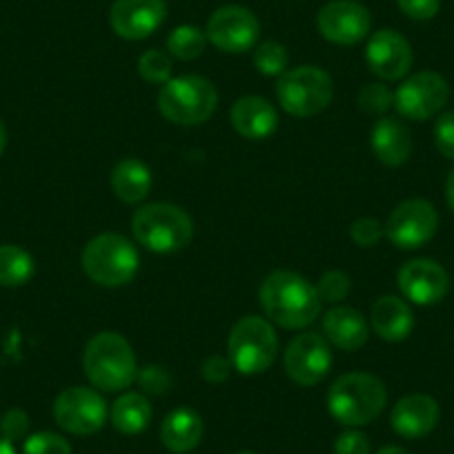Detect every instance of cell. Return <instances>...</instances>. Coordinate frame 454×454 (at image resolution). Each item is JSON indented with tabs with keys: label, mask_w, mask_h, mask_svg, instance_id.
Wrapping results in <instances>:
<instances>
[{
	"label": "cell",
	"mask_w": 454,
	"mask_h": 454,
	"mask_svg": "<svg viewBox=\"0 0 454 454\" xmlns=\"http://www.w3.org/2000/svg\"><path fill=\"white\" fill-rule=\"evenodd\" d=\"M0 454H16L14 443L7 439H3V436H0Z\"/></svg>",
	"instance_id": "42"
},
{
	"label": "cell",
	"mask_w": 454,
	"mask_h": 454,
	"mask_svg": "<svg viewBox=\"0 0 454 454\" xmlns=\"http://www.w3.org/2000/svg\"><path fill=\"white\" fill-rule=\"evenodd\" d=\"M23 454H72V445L56 432H36L25 439Z\"/></svg>",
	"instance_id": "32"
},
{
	"label": "cell",
	"mask_w": 454,
	"mask_h": 454,
	"mask_svg": "<svg viewBox=\"0 0 454 454\" xmlns=\"http://www.w3.org/2000/svg\"><path fill=\"white\" fill-rule=\"evenodd\" d=\"M232 125L247 141H265L278 128V114L261 96H243L232 105Z\"/></svg>",
	"instance_id": "20"
},
{
	"label": "cell",
	"mask_w": 454,
	"mask_h": 454,
	"mask_svg": "<svg viewBox=\"0 0 454 454\" xmlns=\"http://www.w3.org/2000/svg\"><path fill=\"white\" fill-rule=\"evenodd\" d=\"M230 361L241 374H261L272 368L278 355L277 330L268 318L246 317L227 340Z\"/></svg>",
	"instance_id": "7"
},
{
	"label": "cell",
	"mask_w": 454,
	"mask_h": 454,
	"mask_svg": "<svg viewBox=\"0 0 454 454\" xmlns=\"http://www.w3.org/2000/svg\"><path fill=\"white\" fill-rule=\"evenodd\" d=\"M441 419L436 399L430 395H408L392 408V430L403 439H421L430 434Z\"/></svg>",
	"instance_id": "18"
},
{
	"label": "cell",
	"mask_w": 454,
	"mask_h": 454,
	"mask_svg": "<svg viewBox=\"0 0 454 454\" xmlns=\"http://www.w3.org/2000/svg\"><path fill=\"white\" fill-rule=\"evenodd\" d=\"M399 290L410 303L436 305L450 290V277L441 263L432 259H414L399 270Z\"/></svg>",
	"instance_id": "16"
},
{
	"label": "cell",
	"mask_w": 454,
	"mask_h": 454,
	"mask_svg": "<svg viewBox=\"0 0 454 454\" xmlns=\"http://www.w3.org/2000/svg\"><path fill=\"white\" fill-rule=\"evenodd\" d=\"M399 10L412 20H432L441 10V0H396Z\"/></svg>",
	"instance_id": "37"
},
{
	"label": "cell",
	"mask_w": 454,
	"mask_h": 454,
	"mask_svg": "<svg viewBox=\"0 0 454 454\" xmlns=\"http://www.w3.org/2000/svg\"><path fill=\"white\" fill-rule=\"evenodd\" d=\"M239 454H256V452H239Z\"/></svg>",
	"instance_id": "44"
},
{
	"label": "cell",
	"mask_w": 454,
	"mask_h": 454,
	"mask_svg": "<svg viewBox=\"0 0 454 454\" xmlns=\"http://www.w3.org/2000/svg\"><path fill=\"white\" fill-rule=\"evenodd\" d=\"M370 439L359 430H346L334 441V454H370Z\"/></svg>",
	"instance_id": "36"
},
{
	"label": "cell",
	"mask_w": 454,
	"mask_h": 454,
	"mask_svg": "<svg viewBox=\"0 0 454 454\" xmlns=\"http://www.w3.org/2000/svg\"><path fill=\"white\" fill-rule=\"evenodd\" d=\"M34 277V256L19 246H0V286L19 287Z\"/></svg>",
	"instance_id": "26"
},
{
	"label": "cell",
	"mask_w": 454,
	"mask_h": 454,
	"mask_svg": "<svg viewBox=\"0 0 454 454\" xmlns=\"http://www.w3.org/2000/svg\"><path fill=\"white\" fill-rule=\"evenodd\" d=\"M138 381H141L143 390L152 392V395H160V392H165V387L169 386V377L165 374V370L154 368V365H150V368H145L143 372H138Z\"/></svg>",
	"instance_id": "39"
},
{
	"label": "cell",
	"mask_w": 454,
	"mask_h": 454,
	"mask_svg": "<svg viewBox=\"0 0 454 454\" xmlns=\"http://www.w3.org/2000/svg\"><path fill=\"white\" fill-rule=\"evenodd\" d=\"M112 190L123 203H141L152 190L150 168L138 159H123L112 169Z\"/></svg>",
	"instance_id": "24"
},
{
	"label": "cell",
	"mask_w": 454,
	"mask_h": 454,
	"mask_svg": "<svg viewBox=\"0 0 454 454\" xmlns=\"http://www.w3.org/2000/svg\"><path fill=\"white\" fill-rule=\"evenodd\" d=\"M448 98L450 85L441 74L419 72L395 91V107L403 119L427 121L445 107Z\"/></svg>",
	"instance_id": "12"
},
{
	"label": "cell",
	"mask_w": 454,
	"mask_h": 454,
	"mask_svg": "<svg viewBox=\"0 0 454 454\" xmlns=\"http://www.w3.org/2000/svg\"><path fill=\"white\" fill-rule=\"evenodd\" d=\"M386 237L399 250H417L436 234L439 214L430 200L410 199L396 205L387 216Z\"/></svg>",
	"instance_id": "9"
},
{
	"label": "cell",
	"mask_w": 454,
	"mask_h": 454,
	"mask_svg": "<svg viewBox=\"0 0 454 454\" xmlns=\"http://www.w3.org/2000/svg\"><path fill=\"white\" fill-rule=\"evenodd\" d=\"M203 419L196 410L178 408L160 423V441L174 454H187L203 439Z\"/></svg>",
	"instance_id": "23"
},
{
	"label": "cell",
	"mask_w": 454,
	"mask_h": 454,
	"mask_svg": "<svg viewBox=\"0 0 454 454\" xmlns=\"http://www.w3.org/2000/svg\"><path fill=\"white\" fill-rule=\"evenodd\" d=\"M370 323H372V330L379 339L399 343L412 334L414 314L403 299L387 294L374 301Z\"/></svg>",
	"instance_id": "21"
},
{
	"label": "cell",
	"mask_w": 454,
	"mask_h": 454,
	"mask_svg": "<svg viewBox=\"0 0 454 454\" xmlns=\"http://www.w3.org/2000/svg\"><path fill=\"white\" fill-rule=\"evenodd\" d=\"M109 419L114 430L121 434H141L152 423V403L141 392H125L114 401Z\"/></svg>",
	"instance_id": "25"
},
{
	"label": "cell",
	"mask_w": 454,
	"mask_h": 454,
	"mask_svg": "<svg viewBox=\"0 0 454 454\" xmlns=\"http://www.w3.org/2000/svg\"><path fill=\"white\" fill-rule=\"evenodd\" d=\"M132 234L145 250L156 254H172L190 246L194 223L190 214L172 203H150L132 216Z\"/></svg>",
	"instance_id": "4"
},
{
	"label": "cell",
	"mask_w": 454,
	"mask_h": 454,
	"mask_svg": "<svg viewBox=\"0 0 454 454\" xmlns=\"http://www.w3.org/2000/svg\"><path fill=\"white\" fill-rule=\"evenodd\" d=\"M141 265V256L121 234H98L82 250V270L96 286L121 287L132 281Z\"/></svg>",
	"instance_id": "5"
},
{
	"label": "cell",
	"mask_w": 454,
	"mask_h": 454,
	"mask_svg": "<svg viewBox=\"0 0 454 454\" xmlns=\"http://www.w3.org/2000/svg\"><path fill=\"white\" fill-rule=\"evenodd\" d=\"M254 67L263 76H283L287 72V51L281 43L263 41L254 50Z\"/></svg>",
	"instance_id": "28"
},
{
	"label": "cell",
	"mask_w": 454,
	"mask_h": 454,
	"mask_svg": "<svg viewBox=\"0 0 454 454\" xmlns=\"http://www.w3.org/2000/svg\"><path fill=\"white\" fill-rule=\"evenodd\" d=\"M54 419L69 434L90 436L103 430L107 421V403L91 387H67L56 396Z\"/></svg>",
	"instance_id": "10"
},
{
	"label": "cell",
	"mask_w": 454,
	"mask_h": 454,
	"mask_svg": "<svg viewBox=\"0 0 454 454\" xmlns=\"http://www.w3.org/2000/svg\"><path fill=\"white\" fill-rule=\"evenodd\" d=\"M445 200H448L450 209L454 212V169H452V174L448 176V183H445Z\"/></svg>",
	"instance_id": "40"
},
{
	"label": "cell",
	"mask_w": 454,
	"mask_h": 454,
	"mask_svg": "<svg viewBox=\"0 0 454 454\" xmlns=\"http://www.w3.org/2000/svg\"><path fill=\"white\" fill-rule=\"evenodd\" d=\"M82 368L91 386L103 392H121L138 379L132 346L119 332H98L82 352Z\"/></svg>",
	"instance_id": "2"
},
{
	"label": "cell",
	"mask_w": 454,
	"mask_h": 454,
	"mask_svg": "<svg viewBox=\"0 0 454 454\" xmlns=\"http://www.w3.org/2000/svg\"><path fill=\"white\" fill-rule=\"evenodd\" d=\"M207 34L194 25H181L168 36V51L169 56L178 60H194L207 47Z\"/></svg>",
	"instance_id": "27"
},
{
	"label": "cell",
	"mask_w": 454,
	"mask_h": 454,
	"mask_svg": "<svg viewBox=\"0 0 454 454\" xmlns=\"http://www.w3.org/2000/svg\"><path fill=\"white\" fill-rule=\"evenodd\" d=\"M434 143L445 159L454 160V112H445L436 119Z\"/></svg>",
	"instance_id": "35"
},
{
	"label": "cell",
	"mask_w": 454,
	"mask_h": 454,
	"mask_svg": "<svg viewBox=\"0 0 454 454\" xmlns=\"http://www.w3.org/2000/svg\"><path fill=\"white\" fill-rule=\"evenodd\" d=\"M370 143L374 156L387 168H401L412 156V134L399 119L392 116H386L374 125Z\"/></svg>",
	"instance_id": "22"
},
{
	"label": "cell",
	"mask_w": 454,
	"mask_h": 454,
	"mask_svg": "<svg viewBox=\"0 0 454 454\" xmlns=\"http://www.w3.org/2000/svg\"><path fill=\"white\" fill-rule=\"evenodd\" d=\"M259 301L270 321L286 330H301L317 321L323 303L317 286H312L301 274L287 272V270H278L265 278Z\"/></svg>",
	"instance_id": "1"
},
{
	"label": "cell",
	"mask_w": 454,
	"mask_h": 454,
	"mask_svg": "<svg viewBox=\"0 0 454 454\" xmlns=\"http://www.w3.org/2000/svg\"><path fill=\"white\" fill-rule=\"evenodd\" d=\"M218 105L216 87L212 81L196 74L169 78L159 94V109L169 123L200 125L209 121Z\"/></svg>",
	"instance_id": "6"
},
{
	"label": "cell",
	"mask_w": 454,
	"mask_h": 454,
	"mask_svg": "<svg viewBox=\"0 0 454 454\" xmlns=\"http://www.w3.org/2000/svg\"><path fill=\"white\" fill-rule=\"evenodd\" d=\"M377 454H410V452H408V450L399 448V445H386V448L379 450Z\"/></svg>",
	"instance_id": "41"
},
{
	"label": "cell",
	"mask_w": 454,
	"mask_h": 454,
	"mask_svg": "<svg viewBox=\"0 0 454 454\" xmlns=\"http://www.w3.org/2000/svg\"><path fill=\"white\" fill-rule=\"evenodd\" d=\"M387 403V390L381 379L368 372H350L336 379L327 392V410L348 427L372 423Z\"/></svg>",
	"instance_id": "3"
},
{
	"label": "cell",
	"mask_w": 454,
	"mask_h": 454,
	"mask_svg": "<svg viewBox=\"0 0 454 454\" xmlns=\"http://www.w3.org/2000/svg\"><path fill=\"white\" fill-rule=\"evenodd\" d=\"M286 372L299 386H317L327 377L332 368V350L325 336L317 332H303L294 336L287 346L286 356Z\"/></svg>",
	"instance_id": "14"
},
{
	"label": "cell",
	"mask_w": 454,
	"mask_h": 454,
	"mask_svg": "<svg viewBox=\"0 0 454 454\" xmlns=\"http://www.w3.org/2000/svg\"><path fill=\"white\" fill-rule=\"evenodd\" d=\"M352 290L350 277L340 270H330L317 283V292L323 303H340Z\"/></svg>",
	"instance_id": "31"
},
{
	"label": "cell",
	"mask_w": 454,
	"mask_h": 454,
	"mask_svg": "<svg viewBox=\"0 0 454 454\" xmlns=\"http://www.w3.org/2000/svg\"><path fill=\"white\" fill-rule=\"evenodd\" d=\"M392 105H395V94L383 82H370L359 91L361 112L370 114V116H383Z\"/></svg>",
	"instance_id": "30"
},
{
	"label": "cell",
	"mask_w": 454,
	"mask_h": 454,
	"mask_svg": "<svg viewBox=\"0 0 454 454\" xmlns=\"http://www.w3.org/2000/svg\"><path fill=\"white\" fill-rule=\"evenodd\" d=\"M230 372H232V361H227L225 356H209V359L203 361V368H200V374L207 383H214V386H221L230 379Z\"/></svg>",
	"instance_id": "38"
},
{
	"label": "cell",
	"mask_w": 454,
	"mask_h": 454,
	"mask_svg": "<svg viewBox=\"0 0 454 454\" xmlns=\"http://www.w3.org/2000/svg\"><path fill=\"white\" fill-rule=\"evenodd\" d=\"M365 60L370 72L381 81H401L412 67V47L395 29H379L370 36Z\"/></svg>",
	"instance_id": "17"
},
{
	"label": "cell",
	"mask_w": 454,
	"mask_h": 454,
	"mask_svg": "<svg viewBox=\"0 0 454 454\" xmlns=\"http://www.w3.org/2000/svg\"><path fill=\"white\" fill-rule=\"evenodd\" d=\"M317 27L334 45H359L370 36L372 16L359 0H330L317 14Z\"/></svg>",
	"instance_id": "13"
},
{
	"label": "cell",
	"mask_w": 454,
	"mask_h": 454,
	"mask_svg": "<svg viewBox=\"0 0 454 454\" xmlns=\"http://www.w3.org/2000/svg\"><path fill=\"white\" fill-rule=\"evenodd\" d=\"M350 237L359 247H374L383 237H386V227H383L377 218H356L350 227Z\"/></svg>",
	"instance_id": "33"
},
{
	"label": "cell",
	"mask_w": 454,
	"mask_h": 454,
	"mask_svg": "<svg viewBox=\"0 0 454 454\" xmlns=\"http://www.w3.org/2000/svg\"><path fill=\"white\" fill-rule=\"evenodd\" d=\"M138 74L145 82L165 85L172 78V59L160 50L143 51L141 59H138Z\"/></svg>",
	"instance_id": "29"
},
{
	"label": "cell",
	"mask_w": 454,
	"mask_h": 454,
	"mask_svg": "<svg viewBox=\"0 0 454 454\" xmlns=\"http://www.w3.org/2000/svg\"><path fill=\"white\" fill-rule=\"evenodd\" d=\"M27 432H29V417L25 410L12 408L3 414V419H0V434H3V439L12 441V443L27 439Z\"/></svg>",
	"instance_id": "34"
},
{
	"label": "cell",
	"mask_w": 454,
	"mask_h": 454,
	"mask_svg": "<svg viewBox=\"0 0 454 454\" xmlns=\"http://www.w3.org/2000/svg\"><path fill=\"white\" fill-rule=\"evenodd\" d=\"M207 41L227 54H243L259 45L261 25L250 10L241 5L218 7L207 20Z\"/></svg>",
	"instance_id": "11"
},
{
	"label": "cell",
	"mask_w": 454,
	"mask_h": 454,
	"mask_svg": "<svg viewBox=\"0 0 454 454\" xmlns=\"http://www.w3.org/2000/svg\"><path fill=\"white\" fill-rule=\"evenodd\" d=\"M5 145H7V129L5 125L0 123V156H3V152H5Z\"/></svg>",
	"instance_id": "43"
},
{
	"label": "cell",
	"mask_w": 454,
	"mask_h": 454,
	"mask_svg": "<svg viewBox=\"0 0 454 454\" xmlns=\"http://www.w3.org/2000/svg\"><path fill=\"white\" fill-rule=\"evenodd\" d=\"M323 334L327 343H332L339 350L355 352L365 346L370 336V325L364 314L348 305H336L327 309L323 317Z\"/></svg>",
	"instance_id": "19"
},
{
	"label": "cell",
	"mask_w": 454,
	"mask_h": 454,
	"mask_svg": "<svg viewBox=\"0 0 454 454\" xmlns=\"http://www.w3.org/2000/svg\"><path fill=\"white\" fill-rule=\"evenodd\" d=\"M334 85L323 69L314 65L287 69L277 85V98L281 107L296 119H309L332 103Z\"/></svg>",
	"instance_id": "8"
},
{
	"label": "cell",
	"mask_w": 454,
	"mask_h": 454,
	"mask_svg": "<svg viewBox=\"0 0 454 454\" xmlns=\"http://www.w3.org/2000/svg\"><path fill=\"white\" fill-rule=\"evenodd\" d=\"M168 19L165 0H114L109 25L125 41L150 38Z\"/></svg>",
	"instance_id": "15"
}]
</instances>
